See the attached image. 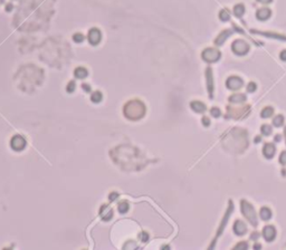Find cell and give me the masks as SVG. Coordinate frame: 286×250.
I'll list each match as a JSON object with an SVG mask.
<instances>
[{
  "mask_svg": "<svg viewBox=\"0 0 286 250\" xmlns=\"http://www.w3.org/2000/svg\"><path fill=\"white\" fill-rule=\"evenodd\" d=\"M241 211H243L244 215L253 223V225H257V217H256V213H255L253 207H251L250 204L247 203L246 201H243V202H241Z\"/></svg>",
  "mask_w": 286,
  "mask_h": 250,
  "instance_id": "2",
  "label": "cell"
},
{
  "mask_svg": "<svg viewBox=\"0 0 286 250\" xmlns=\"http://www.w3.org/2000/svg\"><path fill=\"white\" fill-rule=\"evenodd\" d=\"M211 115H212V116H215V117H218L219 115H220V111H219V108H217V107L212 108V110H211Z\"/></svg>",
  "mask_w": 286,
  "mask_h": 250,
  "instance_id": "21",
  "label": "cell"
},
{
  "mask_svg": "<svg viewBox=\"0 0 286 250\" xmlns=\"http://www.w3.org/2000/svg\"><path fill=\"white\" fill-rule=\"evenodd\" d=\"M283 122H284V117H283L282 115H278V116H276V117L273 120V124L278 127V126H281V125L283 124Z\"/></svg>",
  "mask_w": 286,
  "mask_h": 250,
  "instance_id": "15",
  "label": "cell"
},
{
  "mask_svg": "<svg viewBox=\"0 0 286 250\" xmlns=\"http://www.w3.org/2000/svg\"><path fill=\"white\" fill-rule=\"evenodd\" d=\"M73 39H74V41H76V43H82L83 40H84V36H83L82 34H75L74 37H73Z\"/></svg>",
  "mask_w": 286,
  "mask_h": 250,
  "instance_id": "19",
  "label": "cell"
},
{
  "mask_svg": "<svg viewBox=\"0 0 286 250\" xmlns=\"http://www.w3.org/2000/svg\"><path fill=\"white\" fill-rule=\"evenodd\" d=\"M75 76L77 77V78H81V79L84 78V77L87 76V71L83 67L77 68V69H75Z\"/></svg>",
  "mask_w": 286,
  "mask_h": 250,
  "instance_id": "10",
  "label": "cell"
},
{
  "mask_svg": "<svg viewBox=\"0 0 286 250\" xmlns=\"http://www.w3.org/2000/svg\"><path fill=\"white\" fill-rule=\"evenodd\" d=\"M191 107H192L193 111L198 112V113L205 112V110H206V106H205V104H204V103H201V102H192V103H191Z\"/></svg>",
  "mask_w": 286,
  "mask_h": 250,
  "instance_id": "9",
  "label": "cell"
},
{
  "mask_svg": "<svg viewBox=\"0 0 286 250\" xmlns=\"http://www.w3.org/2000/svg\"><path fill=\"white\" fill-rule=\"evenodd\" d=\"M101 100H102V94H101L100 92H95V93L92 95V100L95 102V103L101 102Z\"/></svg>",
  "mask_w": 286,
  "mask_h": 250,
  "instance_id": "17",
  "label": "cell"
},
{
  "mask_svg": "<svg viewBox=\"0 0 286 250\" xmlns=\"http://www.w3.org/2000/svg\"><path fill=\"white\" fill-rule=\"evenodd\" d=\"M247 89H248V92H254L255 85H254V84H251V85L249 84V85H248V88H247Z\"/></svg>",
  "mask_w": 286,
  "mask_h": 250,
  "instance_id": "27",
  "label": "cell"
},
{
  "mask_svg": "<svg viewBox=\"0 0 286 250\" xmlns=\"http://www.w3.org/2000/svg\"><path fill=\"white\" fill-rule=\"evenodd\" d=\"M279 162H281L282 164H286V152H283V153L281 154V156H279Z\"/></svg>",
  "mask_w": 286,
  "mask_h": 250,
  "instance_id": "22",
  "label": "cell"
},
{
  "mask_svg": "<svg viewBox=\"0 0 286 250\" xmlns=\"http://www.w3.org/2000/svg\"><path fill=\"white\" fill-rule=\"evenodd\" d=\"M118 196V193H111V194H110V200H115Z\"/></svg>",
  "mask_w": 286,
  "mask_h": 250,
  "instance_id": "26",
  "label": "cell"
},
{
  "mask_svg": "<svg viewBox=\"0 0 286 250\" xmlns=\"http://www.w3.org/2000/svg\"><path fill=\"white\" fill-rule=\"evenodd\" d=\"M272 126H269V125H263L261 126V133L264 134V135H269L271 133H272Z\"/></svg>",
  "mask_w": 286,
  "mask_h": 250,
  "instance_id": "16",
  "label": "cell"
},
{
  "mask_svg": "<svg viewBox=\"0 0 286 250\" xmlns=\"http://www.w3.org/2000/svg\"><path fill=\"white\" fill-rule=\"evenodd\" d=\"M140 239H141L142 242H147L148 239H149V235H148L147 232H142V233L140 235Z\"/></svg>",
  "mask_w": 286,
  "mask_h": 250,
  "instance_id": "20",
  "label": "cell"
},
{
  "mask_svg": "<svg viewBox=\"0 0 286 250\" xmlns=\"http://www.w3.org/2000/svg\"><path fill=\"white\" fill-rule=\"evenodd\" d=\"M240 248H241V249H246L247 245L246 243H240V245H238V246L236 247V249H240Z\"/></svg>",
  "mask_w": 286,
  "mask_h": 250,
  "instance_id": "25",
  "label": "cell"
},
{
  "mask_svg": "<svg viewBox=\"0 0 286 250\" xmlns=\"http://www.w3.org/2000/svg\"><path fill=\"white\" fill-rule=\"evenodd\" d=\"M74 88H75V83L71 82V83H69V85L67 86V90L69 92V93H72V92L74 90Z\"/></svg>",
  "mask_w": 286,
  "mask_h": 250,
  "instance_id": "23",
  "label": "cell"
},
{
  "mask_svg": "<svg viewBox=\"0 0 286 250\" xmlns=\"http://www.w3.org/2000/svg\"><path fill=\"white\" fill-rule=\"evenodd\" d=\"M241 85H243V82L238 78H230L227 82V86L231 89H238Z\"/></svg>",
  "mask_w": 286,
  "mask_h": 250,
  "instance_id": "8",
  "label": "cell"
},
{
  "mask_svg": "<svg viewBox=\"0 0 286 250\" xmlns=\"http://www.w3.org/2000/svg\"><path fill=\"white\" fill-rule=\"evenodd\" d=\"M128 210H129V204H128V202H122V203L118 204V211L121 212V213H125V212H128Z\"/></svg>",
  "mask_w": 286,
  "mask_h": 250,
  "instance_id": "14",
  "label": "cell"
},
{
  "mask_svg": "<svg viewBox=\"0 0 286 250\" xmlns=\"http://www.w3.org/2000/svg\"><path fill=\"white\" fill-rule=\"evenodd\" d=\"M263 235H264V238L267 241H272L276 236V231L275 228L272 227V225H267L264 228V231H263Z\"/></svg>",
  "mask_w": 286,
  "mask_h": 250,
  "instance_id": "5",
  "label": "cell"
},
{
  "mask_svg": "<svg viewBox=\"0 0 286 250\" xmlns=\"http://www.w3.org/2000/svg\"><path fill=\"white\" fill-rule=\"evenodd\" d=\"M245 95H243V94H236V95H232L231 97H230V100L231 102H234V103H238V102H243V100H245Z\"/></svg>",
  "mask_w": 286,
  "mask_h": 250,
  "instance_id": "13",
  "label": "cell"
},
{
  "mask_svg": "<svg viewBox=\"0 0 286 250\" xmlns=\"http://www.w3.org/2000/svg\"><path fill=\"white\" fill-rule=\"evenodd\" d=\"M83 88L86 89V92H89V90H91V87H89L88 85H86V84H83Z\"/></svg>",
  "mask_w": 286,
  "mask_h": 250,
  "instance_id": "29",
  "label": "cell"
},
{
  "mask_svg": "<svg viewBox=\"0 0 286 250\" xmlns=\"http://www.w3.org/2000/svg\"><path fill=\"white\" fill-rule=\"evenodd\" d=\"M112 215H113V211H112L111 209H108V211H107L106 213H104L103 215H102V218H103V220L107 221V220H110V219L112 218Z\"/></svg>",
  "mask_w": 286,
  "mask_h": 250,
  "instance_id": "18",
  "label": "cell"
},
{
  "mask_svg": "<svg viewBox=\"0 0 286 250\" xmlns=\"http://www.w3.org/2000/svg\"><path fill=\"white\" fill-rule=\"evenodd\" d=\"M263 152H264L265 156L268 157V159H271V157L274 156V153H275V146H274L273 144H271V143H267V144H265Z\"/></svg>",
  "mask_w": 286,
  "mask_h": 250,
  "instance_id": "6",
  "label": "cell"
},
{
  "mask_svg": "<svg viewBox=\"0 0 286 250\" xmlns=\"http://www.w3.org/2000/svg\"><path fill=\"white\" fill-rule=\"evenodd\" d=\"M273 113H274V111H273L272 107H266V108H264L263 110V112H261V117L263 118H267V117H271L273 115Z\"/></svg>",
  "mask_w": 286,
  "mask_h": 250,
  "instance_id": "12",
  "label": "cell"
},
{
  "mask_svg": "<svg viewBox=\"0 0 286 250\" xmlns=\"http://www.w3.org/2000/svg\"><path fill=\"white\" fill-rule=\"evenodd\" d=\"M285 134H286V129H285Z\"/></svg>",
  "mask_w": 286,
  "mask_h": 250,
  "instance_id": "31",
  "label": "cell"
},
{
  "mask_svg": "<svg viewBox=\"0 0 286 250\" xmlns=\"http://www.w3.org/2000/svg\"><path fill=\"white\" fill-rule=\"evenodd\" d=\"M234 231L236 232L237 235H244L247 231L246 225L241 221H237L235 223V225H234Z\"/></svg>",
  "mask_w": 286,
  "mask_h": 250,
  "instance_id": "7",
  "label": "cell"
},
{
  "mask_svg": "<svg viewBox=\"0 0 286 250\" xmlns=\"http://www.w3.org/2000/svg\"><path fill=\"white\" fill-rule=\"evenodd\" d=\"M271 215H272V213H271V210L268 208H263L261 210V218L263 220H268L271 218Z\"/></svg>",
  "mask_w": 286,
  "mask_h": 250,
  "instance_id": "11",
  "label": "cell"
},
{
  "mask_svg": "<svg viewBox=\"0 0 286 250\" xmlns=\"http://www.w3.org/2000/svg\"><path fill=\"white\" fill-rule=\"evenodd\" d=\"M202 123H204V124L206 125V126H208V125L210 124V120H209V118H208V117H206V116H205V117L202 118Z\"/></svg>",
  "mask_w": 286,
  "mask_h": 250,
  "instance_id": "24",
  "label": "cell"
},
{
  "mask_svg": "<svg viewBox=\"0 0 286 250\" xmlns=\"http://www.w3.org/2000/svg\"><path fill=\"white\" fill-rule=\"evenodd\" d=\"M258 237H259V233H257V232H255L254 235H253V236L250 237V238H251V239H253V240H256V239H257V238H258Z\"/></svg>",
  "mask_w": 286,
  "mask_h": 250,
  "instance_id": "28",
  "label": "cell"
},
{
  "mask_svg": "<svg viewBox=\"0 0 286 250\" xmlns=\"http://www.w3.org/2000/svg\"><path fill=\"white\" fill-rule=\"evenodd\" d=\"M145 113V107L140 100H132L125 105L124 114L128 118L131 120H138L141 118Z\"/></svg>",
  "mask_w": 286,
  "mask_h": 250,
  "instance_id": "1",
  "label": "cell"
},
{
  "mask_svg": "<svg viewBox=\"0 0 286 250\" xmlns=\"http://www.w3.org/2000/svg\"><path fill=\"white\" fill-rule=\"evenodd\" d=\"M275 141H276V142H279V141H281V135H276L275 136Z\"/></svg>",
  "mask_w": 286,
  "mask_h": 250,
  "instance_id": "30",
  "label": "cell"
},
{
  "mask_svg": "<svg viewBox=\"0 0 286 250\" xmlns=\"http://www.w3.org/2000/svg\"><path fill=\"white\" fill-rule=\"evenodd\" d=\"M26 146V141L25 139L20 135H16L11 140V147L16 151H20Z\"/></svg>",
  "mask_w": 286,
  "mask_h": 250,
  "instance_id": "3",
  "label": "cell"
},
{
  "mask_svg": "<svg viewBox=\"0 0 286 250\" xmlns=\"http://www.w3.org/2000/svg\"><path fill=\"white\" fill-rule=\"evenodd\" d=\"M88 41L92 45H97L101 41V32L98 29L93 28L88 32Z\"/></svg>",
  "mask_w": 286,
  "mask_h": 250,
  "instance_id": "4",
  "label": "cell"
}]
</instances>
